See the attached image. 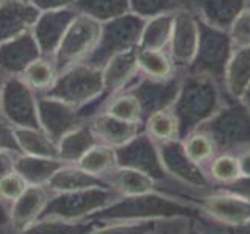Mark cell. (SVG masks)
<instances>
[{"mask_svg": "<svg viewBox=\"0 0 250 234\" xmlns=\"http://www.w3.org/2000/svg\"><path fill=\"white\" fill-rule=\"evenodd\" d=\"M250 84V47L234 49L227 62L222 86L227 97L241 100Z\"/></svg>", "mask_w": 250, "mask_h": 234, "instance_id": "cell-15", "label": "cell"}, {"mask_svg": "<svg viewBox=\"0 0 250 234\" xmlns=\"http://www.w3.org/2000/svg\"><path fill=\"white\" fill-rule=\"evenodd\" d=\"M96 228L97 223L92 220L69 222L58 218H39L16 234H89Z\"/></svg>", "mask_w": 250, "mask_h": 234, "instance_id": "cell-27", "label": "cell"}, {"mask_svg": "<svg viewBox=\"0 0 250 234\" xmlns=\"http://www.w3.org/2000/svg\"><path fill=\"white\" fill-rule=\"evenodd\" d=\"M116 156L117 166L139 170L155 181H163L167 176L161 164L158 145L147 136L146 131H141L130 142L116 148Z\"/></svg>", "mask_w": 250, "mask_h": 234, "instance_id": "cell-8", "label": "cell"}, {"mask_svg": "<svg viewBox=\"0 0 250 234\" xmlns=\"http://www.w3.org/2000/svg\"><path fill=\"white\" fill-rule=\"evenodd\" d=\"M139 67H138V47L128 49L113 55L109 58L104 69H102V80H104V89L109 94L125 91V88L138 80Z\"/></svg>", "mask_w": 250, "mask_h": 234, "instance_id": "cell-12", "label": "cell"}, {"mask_svg": "<svg viewBox=\"0 0 250 234\" xmlns=\"http://www.w3.org/2000/svg\"><path fill=\"white\" fill-rule=\"evenodd\" d=\"M121 195L109 186H97L50 195L41 218H58V220L80 222L88 220L99 211L114 203Z\"/></svg>", "mask_w": 250, "mask_h": 234, "instance_id": "cell-4", "label": "cell"}, {"mask_svg": "<svg viewBox=\"0 0 250 234\" xmlns=\"http://www.w3.org/2000/svg\"><path fill=\"white\" fill-rule=\"evenodd\" d=\"M66 162L58 158H39L18 153L14 162L16 172L23 176V179L31 186H45L49 179L57 174Z\"/></svg>", "mask_w": 250, "mask_h": 234, "instance_id": "cell-19", "label": "cell"}, {"mask_svg": "<svg viewBox=\"0 0 250 234\" xmlns=\"http://www.w3.org/2000/svg\"><path fill=\"white\" fill-rule=\"evenodd\" d=\"M156 145H158L161 164L166 175L183 183L185 186L192 187V189H208L211 186V179L205 169L200 164L194 162L185 152L182 139Z\"/></svg>", "mask_w": 250, "mask_h": 234, "instance_id": "cell-7", "label": "cell"}, {"mask_svg": "<svg viewBox=\"0 0 250 234\" xmlns=\"http://www.w3.org/2000/svg\"><path fill=\"white\" fill-rule=\"evenodd\" d=\"M247 6V0H192V8L197 18L211 27L227 30Z\"/></svg>", "mask_w": 250, "mask_h": 234, "instance_id": "cell-14", "label": "cell"}, {"mask_svg": "<svg viewBox=\"0 0 250 234\" xmlns=\"http://www.w3.org/2000/svg\"><path fill=\"white\" fill-rule=\"evenodd\" d=\"M144 131L155 144L180 139V125L172 108H164L148 114L144 120Z\"/></svg>", "mask_w": 250, "mask_h": 234, "instance_id": "cell-23", "label": "cell"}, {"mask_svg": "<svg viewBox=\"0 0 250 234\" xmlns=\"http://www.w3.org/2000/svg\"><path fill=\"white\" fill-rule=\"evenodd\" d=\"M57 64L47 58H35L27 62L21 74L22 83L33 91H49L57 83Z\"/></svg>", "mask_w": 250, "mask_h": 234, "instance_id": "cell-24", "label": "cell"}, {"mask_svg": "<svg viewBox=\"0 0 250 234\" xmlns=\"http://www.w3.org/2000/svg\"><path fill=\"white\" fill-rule=\"evenodd\" d=\"M229 35L234 49L250 47V5H247L234 19L229 28Z\"/></svg>", "mask_w": 250, "mask_h": 234, "instance_id": "cell-32", "label": "cell"}, {"mask_svg": "<svg viewBox=\"0 0 250 234\" xmlns=\"http://www.w3.org/2000/svg\"><path fill=\"white\" fill-rule=\"evenodd\" d=\"M0 150H11L19 153V147L16 144L13 125L0 123Z\"/></svg>", "mask_w": 250, "mask_h": 234, "instance_id": "cell-35", "label": "cell"}, {"mask_svg": "<svg viewBox=\"0 0 250 234\" xmlns=\"http://www.w3.org/2000/svg\"><path fill=\"white\" fill-rule=\"evenodd\" d=\"M105 181L121 197H131V195H141V194L156 191L155 187L156 181L153 178L130 167L117 166L105 178Z\"/></svg>", "mask_w": 250, "mask_h": 234, "instance_id": "cell-18", "label": "cell"}, {"mask_svg": "<svg viewBox=\"0 0 250 234\" xmlns=\"http://www.w3.org/2000/svg\"><path fill=\"white\" fill-rule=\"evenodd\" d=\"M202 213L200 208L191 201H183L172 195L158 191L119 197L105 209L91 215L88 220L97 225L124 223V222H170L175 218H194Z\"/></svg>", "mask_w": 250, "mask_h": 234, "instance_id": "cell-1", "label": "cell"}, {"mask_svg": "<svg viewBox=\"0 0 250 234\" xmlns=\"http://www.w3.org/2000/svg\"><path fill=\"white\" fill-rule=\"evenodd\" d=\"M92 135L96 136L97 142L109 145L113 148H119L144 131V123H131L116 117L99 113L89 123Z\"/></svg>", "mask_w": 250, "mask_h": 234, "instance_id": "cell-13", "label": "cell"}, {"mask_svg": "<svg viewBox=\"0 0 250 234\" xmlns=\"http://www.w3.org/2000/svg\"><path fill=\"white\" fill-rule=\"evenodd\" d=\"M227 234H250V222L246 225L238 226V228H225Z\"/></svg>", "mask_w": 250, "mask_h": 234, "instance_id": "cell-39", "label": "cell"}, {"mask_svg": "<svg viewBox=\"0 0 250 234\" xmlns=\"http://www.w3.org/2000/svg\"><path fill=\"white\" fill-rule=\"evenodd\" d=\"M180 234H203V233L195 225H189V226H186V228L182 233H180Z\"/></svg>", "mask_w": 250, "mask_h": 234, "instance_id": "cell-40", "label": "cell"}, {"mask_svg": "<svg viewBox=\"0 0 250 234\" xmlns=\"http://www.w3.org/2000/svg\"><path fill=\"white\" fill-rule=\"evenodd\" d=\"M199 18L192 8L183 6L174 13V27L167 52L178 72H186L197 52Z\"/></svg>", "mask_w": 250, "mask_h": 234, "instance_id": "cell-6", "label": "cell"}, {"mask_svg": "<svg viewBox=\"0 0 250 234\" xmlns=\"http://www.w3.org/2000/svg\"><path fill=\"white\" fill-rule=\"evenodd\" d=\"M97 186H108L105 179H100L96 176L88 175L75 164H64L60 170H57L49 183L45 184V189L50 192V195L74 192L80 189H88V187Z\"/></svg>", "mask_w": 250, "mask_h": 234, "instance_id": "cell-16", "label": "cell"}, {"mask_svg": "<svg viewBox=\"0 0 250 234\" xmlns=\"http://www.w3.org/2000/svg\"><path fill=\"white\" fill-rule=\"evenodd\" d=\"M174 13H164L146 19L139 35L138 49L167 50L174 27Z\"/></svg>", "mask_w": 250, "mask_h": 234, "instance_id": "cell-20", "label": "cell"}, {"mask_svg": "<svg viewBox=\"0 0 250 234\" xmlns=\"http://www.w3.org/2000/svg\"><path fill=\"white\" fill-rule=\"evenodd\" d=\"M175 3L178 5V8H183V6H191L192 0H175Z\"/></svg>", "mask_w": 250, "mask_h": 234, "instance_id": "cell-42", "label": "cell"}, {"mask_svg": "<svg viewBox=\"0 0 250 234\" xmlns=\"http://www.w3.org/2000/svg\"><path fill=\"white\" fill-rule=\"evenodd\" d=\"M102 113L131 123H144L146 119L139 98L130 89L121 91L111 96V98L105 103Z\"/></svg>", "mask_w": 250, "mask_h": 234, "instance_id": "cell-26", "label": "cell"}, {"mask_svg": "<svg viewBox=\"0 0 250 234\" xmlns=\"http://www.w3.org/2000/svg\"><path fill=\"white\" fill-rule=\"evenodd\" d=\"M192 201L203 214L225 228H238L250 222V201L229 192L216 189V192L192 198Z\"/></svg>", "mask_w": 250, "mask_h": 234, "instance_id": "cell-9", "label": "cell"}, {"mask_svg": "<svg viewBox=\"0 0 250 234\" xmlns=\"http://www.w3.org/2000/svg\"><path fill=\"white\" fill-rule=\"evenodd\" d=\"M241 101H242V103H244V105H246V106L249 108V111H250V84H249L247 91L244 92V96H242Z\"/></svg>", "mask_w": 250, "mask_h": 234, "instance_id": "cell-41", "label": "cell"}, {"mask_svg": "<svg viewBox=\"0 0 250 234\" xmlns=\"http://www.w3.org/2000/svg\"><path fill=\"white\" fill-rule=\"evenodd\" d=\"M211 137L219 153H238L250 147V111L241 100L229 98L199 128Z\"/></svg>", "mask_w": 250, "mask_h": 234, "instance_id": "cell-3", "label": "cell"}, {"mask_svg": "<svg viewBox=\"0 0 250 234\" xmlns=\"http://www.w3.org/2000/svg\"><path fill=\"white\" fill-rule=\"evenodd\" d=\"M75 166H78L91 176L105 179L117 167L116 148L105 145L102 142L94 144L89 150L78 159Z\"/></svg>", "mask_w": 250, "mask_h": 234, "instance_id": "cell-21", "label": "cell"}, {"mask_svg": "<svg viewBox=\"0 0 250 234\" xmlns=\"http://www.w3.org/2000/svg\"><path fill=\"white\" fill-rule=\"evenodd\" d=\"M28 186L30 184L23 179L19 172L13 170L11 174H8L0 179V200L5 201L6 205H11L13 201H16L25 192Z\"/></svg>", "mask_w": 250, "mask_h": 234, "instance_id": "cell-33", "label": "cell"}, {"mask_svg": "<svg viewBox=\"0 0 250 234\" xmlns=\"http://www.w3.org/2000/svg\"><path fill=\"white\" fill-rule=\"evenodd\" d=\"M138 67L139 75L153 80H164L178 72L167 50L138 49Z\"/></svg>", "mask_w": 250, "mask_h": 234, "instance_id": "cell-25", "label": "cell"}, {"mask_svg": "<svg viewBox=\"0 0 250 234\" xmlns=\"http://www.w3.org/2000/svg\"><path fill=\"white\" fill-rule=\"evenodd\" d=\"M234 156H236V159H238L241 175L250 176V147L242 148L238 153H234Z\"/></svg>", "mask_w": 250, "mask_h": 234, "instance_id": "cell-37", "label": "cell"}, {"mask_svg": "<svg viewBox=\"0 0 250 234\" xmlns=\"http://www.w3.org/2000/svg\"><path fill=\"white\" fill-rule=\"evenodd\" d=\"M234 47L227 30L211 27L199 19L197 52L186 72L207 75L222 83L224 72Z\"/></svg>", "mask_w": 250, "mask_h": 234, "instance_id": "cell-5", "label": "cell"}, {"mask_svg": "<svg viewBox=\"0 0 250 234\" xmlns=\"http://www.w3.org/2000/svg\"><path fill=\"white\" fill-rule=\"evenodd\" d=\"M0 234H11L10 205L0 200Z\"/></svg>", "mask_w": 250, "mask_h": 234, "instance_id": "cell-38", "label": "cell"}, {"mask_svg": "<svg viewBox=\"0 0 250 234\" xmlns=\"http://www.w3.org/2000/svg\"><path fill=\"white\" fill-rule=\"evenodd\" d=\"M97 144L96 136L88 127H75L58 140V158L66 164H77L78 159Z\"/></svg>", "mask_w": 250, "mask_h": 234, "instance_id": "cell-22", "label": "cell"}, {"mask_svg": "<svg viewBox=\"0 0 250 234\" xmlns=\"http://www.w3.org/2000/svg\"><path fill=\"white\" fill-rule=\"evenodd\" d=\"M13 133L19 153L39 158H58V144L42 128L13 127Z\"/></svg>", "mask_w": 250, "mask_h": 234, "instance_id": "cell-17", "label": "cell"}, {"mask_svg": "<svg viewBox=\"0 0 250 234\" xmlns=\"http://www.w3.org/2000/svg\"><path fill=\"white\" fill-rule=\"evenodd\" d=\"M225 234H227V233H225Z\"/></svg>", "mask_w": 250, "mask_h": 234, "instance_id": "cell-45", "label": "cell"}, {"mask_svg": "<svg viewBox=\"0 0 250 234\" xmlns=\"http://www.w3.org/2000/svg\"><path fill=\"white\" fill-rule=\"evenodd\" d=\"M50 200V192L45 186H28L25 192L10 205L11 234L21 233L27 226L39 220Z\"/></svg>", "mask_w": 250, "mask_h": 234, "instance_id": "cell-11", "label": "cell"}, {"mask_svg": "<svg viewBox=\"0 0 250 234\" xmlns=\"http://www.w3.org/2000/svg\"><path fill=\"white\" fill-rule=\"evenodd\" d=\"M208 162V176L211 181L217 183L219 186L231 183L241 175L238 159L231 153H216Z\"/></svg>", "mask_w": 250, "mask_h": 234, "instance_id": "cell-29", "label": "cell"}, {"mask_svg": "<svg viewBox=\"0 0 250 234\" xmlns=\"http://www.w3.org/2000/svg\"><path fill=\"white\" fill-rule=\"evenodd\" d=\"M217 191L229 192L231 195H236L239 198H244L250 201V176L239 175L236 179H233L231 183L221 184L217 187Z\"/></svg>", "mask_w": 250, "mask_h": 234, "instance_id": "cell-34", "label": "cell"}, {"mask_svg": "<svg viewBox=\"0 0 250 234\" xmlns=\"http://www.w3.org/2000/svg\"><path fill=\"white\" fill-rule=\"evenodd\" d=\"M161 220L148 222H124L97 225V228L89 234H155Z\"/></svg>", "mask_w": 250, "mask_h": 234, "instance_id": "cell-30", "label": "cell"}, {"mask_svg": "<svg viewBox=\"0 0 250 234\" xmlns=\"http://www.w3.org/2000/svg\"><path fill=\"white\" fill-rule=\"evenodd\" d=\"M247 5H250V0H247Z\"/></svg>", "mask_w": 250, "mask_h": 234, "instance_id": "cell-44", "label": "cell"}, {"mask_svg": "<svg viewBox=\"0 0 250 234\" xmlns=\"http://www.w3.org/2000/svg\"><path fill=\"white\" fill-rule=\"evenodd\" d=\"M160 225H161V223H160ZM158 228H160V226H158ZM155 234H160V233H158V230H156V233H155Z\"/></svg>", "mask_w": 250, "mask_h": 234, "instance_id": "cell-43", "label": "cell"}, {"mask_svg": "<svg viewBox=\"0 0 250 234\" xmlns=\"http://www.w3.org/2000/svg\"><path fill=\"white\" fill-rule=\"evenodd\" d=\"M16 156H18V152L0 150V179L6 176L8 174H11L13 170H16L14 169Z\"/></svg>", "mask_w": 250, "mask_h": 234, "instance_id": "cell-36", "label": "cell"}, {"mask_svg": "<svg viewBox=\"0 0 250 234\" xmlns=\"http://www.w3.org/2000/svg\"><path fill=\"white\" fill-rule=\"evenodd\" d=\"M182 142H183L185 152L188 153V156H189L194 162L200 164V166L208 162L217 153L213 140H211V137L202 130H195L189 133L186 137L182 139Z\"/></svg>", "mask_w": 250, "mask_h": 234, "instance_id": "cell-28", "label": "cell"}, {"mask_svg": "<svg viewBox=\"0 0 250 234\" xmlns=\"http://www.w3.org/2000/svg\"><path fill=\"white\" fill-rule=\"evenodd\" d=\"M229 100L221 81L207 75L185 72L172 111L180 125V139L199 130Z\"/></svg>", "mask_w": 250, "mask_h": 234, "instance_id": "cell-2", "label": "cell"}, {"mask_svg": "<svg viewBox=\"0 0 250 234\" xmlns=\"http://www.w3.org/2000/svg\"><path fill=\"white\" fill-rule=\"evenodd\" d=\"M128 3L130 13L143 19H148L164 13H174L178 10L175 0H128Z\"/></svg>", "mask_w": 250, "mask_h": 234, "instance_id": "cell-31", "label": "cell"}, {"mask_svg": "<svg viewBox=\"0 0 250 234\" xmlns=\"http://www.w3.org/2000/svg\"><path fill=\"white\" fill-rule=\"evenodd\" d=\"M183 74L185 72H175L172 77L164 78V80H153V78L139 75L136 84L130 91L139 98L144 117L155 111H160V109L172 108L180 91Z\"/></svg>", "mask_w": 250, "mask_h": 234, "instance_id": "cell-10", "label": "cell"}]
</instances>
